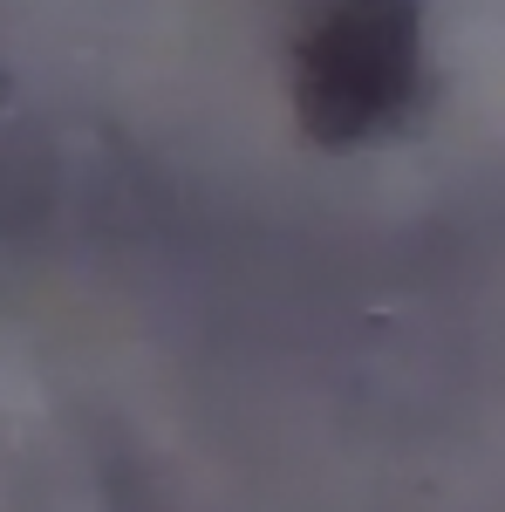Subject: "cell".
I'll return each mask as SVG.
<instances>
[{"mask_svg":"<svg viewBox=\"0 0 505 512\" xmlns=\"http://www.w3.org/2000/svg\"><path fill=\"white\" fill-rule=\"evenodd\" d=\"M424 82V28L410 0H342L301 48V123L321 144H362L410 117Z\"/></svg>","mask_w":505,"mask_h":512,"instance_id":"6da1fadb","label":"cell"}]
</instances>
